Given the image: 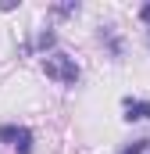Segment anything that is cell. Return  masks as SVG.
Segmentation results:
<instances>
[{
  "instance_id": "6da1fadb",
  "label": "cell",
  "mask_w": 150,
  "mask_h": 154,
  "mask_svg": "<svg viewBox=\"0 0 150 154\" xmlns=\"http://www.w3.org/2000/svg\"><path fill=\"white\" fill-rule=\"evenodd\" d=\"M43 72L54 79V82H61V86H75L79 82V65H75V57L68 54H50V57H43Z\"/></svg>"
},
{
  "instance_id": "7a4b0ae2",
  "label": "cell",
  "mask_w": 150,
  "mask_h": 154,
  "mask_svg": "<svg viewBox=\"0 0 150 154\" xmlns=\"http://www.w3.org/2000/svg\"><path fill=\"white\" fill-rule=\"evenodd\" d=\"M0 140L7 147H14L18 154H32V133L25 125H14V122H4L0 125Z\"/></svg>"
},
{
  "instance_id": "3957f363",
  "label": "cell",
  "mask_w": 150,
  "mask_h": 154,
  "mask_svg": "<svg viewBox=\"0 0 150 154\" xmlns=\"http://www.w3.org/2000/svg\"><path fill=\"white\" fill-rule=\"evenodd\" d=\"M125 118H150V100H132V97H125Z\"/></svg>"
},
{
  "instance_id": "277c9868",
  "label": "cell",
  "mask_w": 150,
  "mask_h": 154,
  "mask_svg": "<svg viewBox=\"0 0 150 154\" xmlns=\"http://www.w3.org/2000/svg\"><path fill=\"white\" fill-rule=\"evenodd\" d=\"M147 143H150V140H132L129 147H122L118 154H143V151H147Z\"/></svg>"
},
{
  "instance_id": "5b68a950",
  "label": "cell",
  "mask_w": 150,
  "mask_h": 154,
  "mask_svg": "<svg viewBox=\"0 0 150 154\" xmlns=\"http://www.w3.org/2000/svg\"><path fill=\"white\" fill-rule=\"evenodd\" d=\"M140 18H143V22H150V4L143 7V11H140Z\"/></svg>"
}]
</instances>
